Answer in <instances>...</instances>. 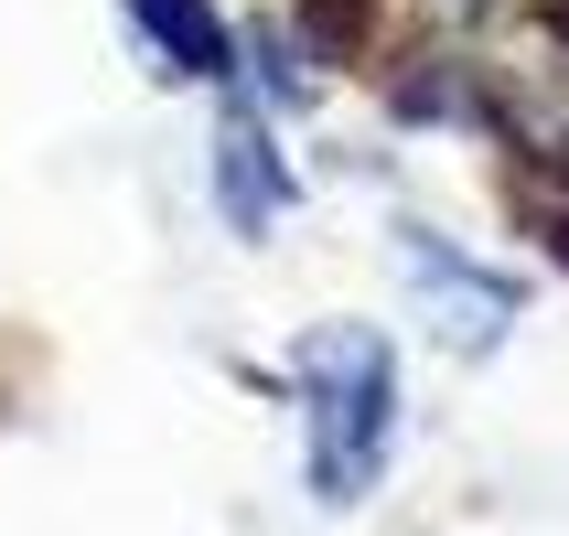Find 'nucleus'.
<instances>
[{"label": "nucleus", "instance_id": "f257e3e1", "mask_svg": "<svg viewBox=\"0 0 569 536\" xmlns=\"http://www.w3.org/2000/svg\"><path fill=\"white\" fill-rule=\"evenodd\" d=\"M290 397V462H301V505L312 515H366L398 473L409 441V376L377 322H301L280 365Z\"/></svg>", "mask_w": 569, "mask_h": 536}, {"label": "nucleus", "instance_id": "f03ea898", "mask_svg": "<svg viewBox=\"0 0 569 536\" xmlns=\"http://www.w3.org/2000/svg\"><path fill=\"white\" fill-rule=\"evenodd\" d=\"M398 269H409V290H419V322H430L451 354H495L506 344V322H516V280L506 269L462 257L441 225H419V215L398 225Z\"/></svg>", "mask_w": 569, "mask_h": 536}, {"label": "nucleus", "instance_id": "7ed1b4c3", "mask_svg": "<svg viewBox=\"0 0 569 536\" xmlns=\"http://www.w3.org/2000/svg\"><path fill=\"white\" fill-rule=\"evenodd\" d=\"M290 193H301V172L269 140V108L248 87H226V108H216V204H226V225L237 236H269L290 215Z\"/></svg>", "mask_w": 569, "mask_h": 536}, {"label": "nucleus", "instance_id": "20e7f679", "mask_svg": "<svg viewBox=\"0 0 569 536\" xmlns=\"http://www.w3.org/2000/svg\"><path fill=\"white\" fill-rule=\"evenodd\" d=\"M119 11H129V32L151 43V64L172 75V87H216L226 97L237 75H248V43L226 32L216 0H119Z\"/></svg>", "mask_w": 569, "mask_h": 536}]
</instances>
